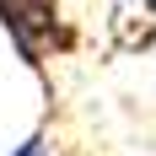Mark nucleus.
Wrapping results in <instances>:
<instances>
[{
  "label": "nucleus",
  "instance_id": "1",
  "mask_svg": "<svg viewBox=\"0 0 156 156\" xmlns=\"http://www.w3.org/2000/svg\"><path fill=\"white\" fill-rule=\"evenodd\" d=\"M0 27L16 43L27 70H43L54 54L76 48V27L65 16V0H0Z\"/></svg>",
  "mask_w": 156,
  "mask_h": 156
},
{
  "label": "nucleus",
  "instance_id": "2",
  "mask_svg": "<svg viewBox=\"0 0 156 156\" xmlns=\"http://www.w3.org/2000/svg\"><path fill=\"white\" fill-rule=\"evenodd\" d=\"M108 32H113V48H119V54H140V48L156 43V22L135 5V0L108 11Z\"/></svg>",
  "mask_w": 156,
  "mask_h": 156
},
{
  "label": "nucleus",
  "instance_id": "3",
  "mask_svg": "<svg viewBox=\"0 0 156 156\" xmlns=\"http://www.w3.org/2000/svg\"><path fill=\"white\" fill-rule=\"evenodd\" d=\"M11 156H48V135H43V129H32L22 145H11Z\"/></svg>",
  "mask_w": 156,
  "mask_h": 156
},
{
  "label": "nucleus",
  "instance_id": "4",
  "mask_svg": "<svg viewBox=\"0 0 156 156\" xmlns=\"http://www.w3.org/2000/svg\"><path fill=\"white\" fill-rule=\"evenodd\" d=\"M135 5H140V11H145V16L156 22V0H135Z\"/></svg>",
  "mask_w": 156,
  "mask_h": 156
}]
</instances>
